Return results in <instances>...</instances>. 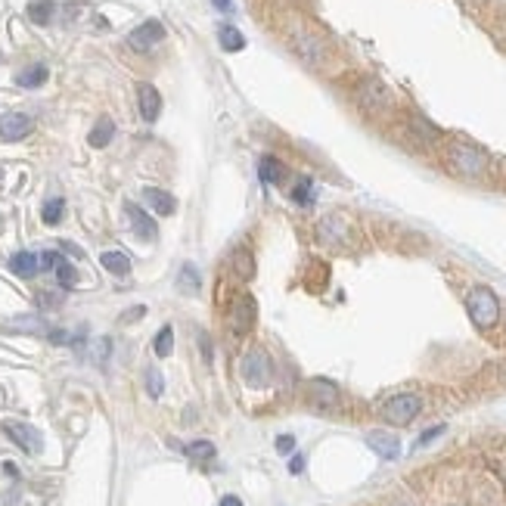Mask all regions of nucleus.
<instances>
[{"mask_svg": "<svg viewBox=\"0 0 506 506\" xmlns=\"http://www.w3.org/2000/svg\"><path fill=\"white\" fill-rule=\"evenodd\" d=\"M13 327H16V329H32V332H41V329H44V323H41V320H16Z\"/></svg>", "mask_w": 506, "mask_h": 506, "instance_id": "nucleus-39", "label": "nucleus"}, {"mask_svg": "<svg viewBox=\"0 0 506 506\" xmlns=\"http://www.w3.org/2000/svg\"><path fill=\"white\" fill-rule=\"evenodd\" d=\"M296 47H298V53L308 59V63H320V59H323V47L314 41V37H298Z\"/></svg>", "mask_w": 506, "mask_h": 506, "instance_id": "nucleus-25", "label": "nucleus"}, {"mask_svg": "<svg viewBox=\"0 0 506 506\" xmlns=\"http://www.w3.org/2000/svg\"><path fill=\"white\" fill-rule=\"evenodd\" d=\"M63 215H65V199H50L47 205H44V211H41L44 224H50V227L63 221Z\"/></svg>", "mask_w": 506, "mask_h": 506, "instance_id": "nucleus-27", "label": "nucleus"}, {"mask_svg": "<svg viewBox=\"0 0 506 506\" xmlns=\"http://www.w3.org/2000/svg\"><path fill=\"white\" fill-rule=\"evenodd\" d=\"M127 41H131L134 50H153L158 41H165V25L156 19H149V22H143L140 28H134Z\"/></svg>", "mask_w": 506, "mask_h": 506, "instance_id": "nucleus-8", "label": "nucleus"}, {"mask_svg": "<svg viewBox=\"0 0 506 506\" xmlns=\"http://www.w3.org/2000/svg\"><path fill=\"white\" fill-rule=\"evenodd\" d=\"M177 289L180 292H196V289H199V270H196L193 264H184V267H180Z\"/></svg>", "mask_w": 506, "mask_h": 506, "instance_id": "nucleus-24", "label": "nucleus"}, {"mask_svg": "<svg viewBox=\"0 0 506 506\" xmlns=\"http://www.w3.org/2000/svg\"><path fill=\"white\" fill-rule=\"evenodd\" d=\"M56 279H59V286H63V289H72V286L78 283V270H75L69 261H59L56 264Z\"/></svg>", "mask_w": 506, "mask_h": 506, "instance_id": "nucleus-28", "label": "nucleus"}, {"mask_svg": "<svg viewBox=\"0 0 506 506\" xmlns=\"http://www.w3.org/2000/svg\"><path fill=\"white\" fill-rule=\"evenodd\" d=\"M175 351V329L171 327H162L156 336V354L158 358H168V354Z\"/></svg>", "mask_w": 506, "mask_h": 506, "instance_id": "nucleus-26", "label": "nucleus"}, {"mask_svg": "<svg viewBox=\"0 0 506 506\" xmlns=\"http://www.w3.org/2000/svg\"><path fill=\"white\" fill-rule=\"evenodd\" d=\"M441 432H444V426H435V429H429V432H422V435H419V441H417V448H426V444H429V441H435V438L441 435Z\"/></svg>", "mask_w": 506, "mask_h": 506, "instance_id": "nucleus-36", "label": "nucleus"}, {"mask_svg": "<svg viewBox=\"0 0 506 506\" xmlns=\"http://www.w3.org/2000/svg\"><path fill=\"white\" fill-rule=\"evenodd\" d=\"M292 199L301 202V205H308V202H311V180L301 177L298 184H296V190H292Z\"/></svg>", "mask_w": 506, "mask_h": 506, "instance_id": "nucleus-31", "label": "nucleus"}, {"mask_svg": "<svg viewBox=\"0 0 506 506\" xmlns=\"http://www.w3.org/2000/svg\"><path fill=\"white\" fill-rule=\"evenodd\" d=\"M317 236H320L323 243H339V239L348 236V227H345V221L339 215H329V217H323V221H320Z\"/></svg>", "mask_w": 506, "mask_h": 506, "instance_id": "nucleus-14", "label": "nucleus"}, {"mask_svg": "<svg viewBox=\"0 0 506 506\" xmlns=\"http://www.w3.org/2000/svg\"><path fill=\"white\" fill-rule=\"evenodd\" d=\"M100 264L109 274H115V277H125V274H131V258H127L125 252H103L100 255Z\"/></svg>", "mask_w": 506, "mask_h": 506, "instance_id": "nucleus-18", "label": "nucleus"}, {"mask_svg": "<svg viewBox=\"0 0 506 506\" xmlns=\"http://www.w3.org/2000/svg\"><path fill=\"white\" fill-rule=\"evenodd\" d=\"M354 96H358L360 109L373 112V115H379V112H385L391 106L388 87H385L382 81H376V78H364V81H360L358 90H354Z\"/></svg>", "mask_w": 506, "mask_h": 506, "instance_id": "nucleus-4", "label": "nucleus"}, {"mask_svg": "<svg viewBox=\"0 0 506 506\" xmlns=\"http://www.w3.org/2000/svg\"><path fill=\"white\" fill-rule=\"evenodd\" d=\"M44 81H47V69H44V65H32V69H25V72L16 75V84L19 87H41Z\"/></svg>", "mask_w": 506, "mask_h": 506, "instance_id": "nucleus-23", "label": "nucleus"}, {"mask_svg": "<svg viewBox=\"0 0 506 506\" xmlns=\"http://www.w3.org/2000/svg\"><path fill=\"white\" fill-rule=\"evenodd\" d=\"M199 348H202V358H205V364H211V339L205 332H199Z\"/></svg>", "mask_w": 506, "mask_h": 506, "instance_id": "nucleus-37", "label": "nucleus"}, {"mask_svg": "<svg viewBox=\"0 0 506 506\" xmlns=\"http://www.w3.org/2000/svg\"><path fill=\"white\" fill-rule=\"evenodd\" d=\"M125 211H127V221H131L134 233H137L140 239H146V243H153V239L158 236V227H156V221H153V217H149L140 205H134V202H127Z\"/></svg>", "mask_w": 506, "mask_h": 506, "instance_id": "nucleus-10", "label": "nucleus"}, {"mask_svg": "<svg viewBox=\"0 0 506 506\" xmlns=\"http://www.w3.org/2000/svg\"><path fill=\"white\" fill-rule=\"evenodd\" d=\"M367 444L376 450L382 460H398L401 457V441H398V435H391V432H369L367 435Z\"/></svg>", "mask_w": 506, "mask_h": 506, "instance_id": "nucleus-12", "label": "nucleus"}, {"mask_svg": "<svg viewBox=\"0 0 506 506\" xmlns=\"http://www.w3.org/2000/svg\"><path fill=\"white\" fill-rule=\"evenodd\" d=\"M63 261L56 252H41L37 255V270H56V264Z\"/></svg>", "mask_w": 506, "mask_h": 506, "instance_id": "nucleus-33", "label": "nucleus"}, {"mask_svg": "<svg viewBox=\"0 0 506 506\" xmlns=\"http://www.w3.org/2000/svg\"><path fill=\"white\" fill-rule=\"evenodd\" d=\"M37 301H41V305H56V296H50V292H41V296H37Z\"/></svg>", "mask_w": 506, "mask_h": 506, "instance_id": "nucleus-43", "label": "nucleus"}, {"mask_svg": "<svg viewBox=\"0 0 506 506\" xmlns=\"http://www.w3.org/2000/svg\"><path fill=\"white\" fill-rule=\"evenodd\" d=\"M292 450H296V438H292V435H279V438H277V454L289 457Z\"/></svg>", "mask_w": 506, "mask_h": 506, "instance_id": "nucleus-34", "label": "nucleus"}, {"mask_svg": "<svg viewBox=\"0 0 506 506\" xmlns=\"http://www.w3.org/2000/svg\"><path fill=\"white\" fill-rule=\"evenodd\" d=\"M255 314H258V305H255V298L248 296V292L236 296V301H233V317H230L233 332H236V336H246V332L255 327Z\"/></svg>", "mask_w": 506, "mask_h": 506, "instance_id": "nucleus-6", "label": "nucleus"}, {"mask_svg": "<svg viewBox=\"0 0 506 506\" xmlns=\"http://www.w3.org/2000/svg\"><path fill=\"white\" fill-rule=\"evenodd\" d=\"M258 177L264 184H279V180H283V162H279L277 156H264L258 165Z\"/></svg>", "mask_w": 506, "mask_h": 506, "instance_id": "nucleus-21", "label": "nucleus"}, {"mask_svg": "<svg viewBox=\"0 0 506 506\" xmlns=\"http://www.w3.org/2000/svg\"><path fill=\"white\" fill-rule=\"evenodd\" d=\"M4 472H6V475H19V469H16L13 463H4Z\"/></svg>", "mask_w": 506, "mask_h": 506, "instance_id": "nucleus-45", "label": "nucleus"}, {"mask_svg": "<svg viewBox=\"0 0 506 506\" xmlns=\"http://www.w3.org/2000/svg\"><path fill=\"white\" fill-rule=\"evenodd\" d=\"M270 376H274V364H270L267 351L252 348L243 358V379L252 385V388H264V385L270 382Z\"/></svg>", "mask_w": 506, "mask_h": 506, "instance_id": "nucleus-5", "label": "nucleus"}, {"mask_svg": "<svg viewBox=\"0 0 506 506\" xmlns=\"http://www.w3.org/2000/svg\"><path fill=\"white\" fill-rule=\"evenodd\" d=\"M488 463H491V469H494V472H497V475H500V479L506 481V454H497V457H491Z\"/></svg>", "mask_w": 506, "mask_h": 506, "instance_id": "nucleus-35", "label": "nucleus"}, {"mask_svg": "<svg viewBox=\"0 0 506 506\" xmlns=\"http://www.w3.org/2000/svg\"><path fill=\"white\" fill-rule=\"evenodd\" d=\"M448 165H450V171H457V175H463V177H479L488 171V156L481 153L479 146H472V143L454 140L448 146Z\"/></svg>", "mask_w": 506, "mask_h": 506, "instance_id": "nucleus-1", "label": "nucleus"}, {"mask_svg": "<svg viewBox=\"0 0 506 506\" xmlns=\"http://www.w3.org/2000/svg\"><path fill=\"white\" fill-rule=\"evenodd\" d=\"M32 118L22 115V112H6V115H0V137L16 143V140H25L28 134H32Z\"/></svg>", "mask_w": 506, "mask_h": 506, "instance_id": "nucleus-7", "label": "nucleus"}, {"mask_svg": "<svg viewBox=\"0 0 506 506\" xmlns=\"http://www.w3.org/2000/svg\"><path fill=\"white\" fill-rule=\"evenodd\" d=\"M211 4H215L221 13H233V0H211Z\"/></svg>", "mask_w": 506, "mask_h": 506, "instance_id": "nucleus-42", "label": "nucleus"}, {"mask_svg": "<svg viewBox=\"0 0 506 506\" xmlns=\"http://www.w3.org/2000/svg\"><path fill=\"white\" fill-rule=\"evenodd\" d=\"M146 391H149V398H162V391H165V379L156 367L146 369Z\"/></svg>", "mask_w": 506, "mask_h": 506, "instance_id": "nucleus-30", "label": "nucleus"}, {"mask_svg": "<svg viewBox=\"0 0 506 506\" xmlns=\"http://www.w3.org/2000/svg\"><path fill=\"white\" fill-rule=\"evenodd\" d=\"M112 137H115V122H112V118H100V122L94 125V131H90L87 140H90V146L94 149H103Z\"/></svg>", "mask_w": 506, "mask_h": 506, "instance_id": "nucleus-19", "label": "nucleus"}, {"mask_svg": "<svg viewBox=\"0 0 506 506\" xmlns=\"http://www.w3.org/2000/svg\"><path fill=\"white\" fill-rule=\"evenodd\" d=\"M407 125H410V134H413V137L422 140V143H438V140H441V131H438V127L429 122V118L417 115V112L407 118Z\"/></svg>", "mask_w": 506, "mask_h": 506, "instance_id": "nucleus-16", "label": "nucleus"}, {"mask_svg": "<svg viewBox=\"0 0 506 506\" xmlns=\"http://www.w3.org/2000/svg\"><path fill=\"white\" fill-rule=\"evenodd\" d=\"M53 0H34L32 6H28V19L34 22V25H47V22L53 19Z\"/></svg>", "mask_w": 506, "mask_h": 506, "instance_id": "nucleus-22", "label": "nucleus"}, {"mask_svg": "<svg viewBox=\"0 0 506 506\" xmlns=\"http://www.w3.org/2000/svg\"><path fill=\"white\" fill-rule=\"evenodd\" d=\"M186 457L199 460V463H202V460H211V457H215V444H211V441H193L190 448H186Z\"/></svg>", "mask_w": 506, "mask_h": 506, "instance_id": "nucleus-29", "label": "nucleus"}, {"mask_svg": "<svg viewBox=\"0 0 506 506\" xmlns=\"http://www.w3.org/2000/svg\"><path fill=\"white\" fill-rule=\"evenodd\" d=\"M4 432L10 435L25 454H37V450H41V435H37L32 426H25V422H4Z\"/></svg>", "mask_w": 506, "mask_h": 506, "instance_id": "nucleus-9", "label": "nucleus"}, {"mask_svg": "<svg viewBox=\"0 0 506 506\" xmlns=\"http://www.w3.org/2000/svg\"><path fill=\"white\" fill-rule=\"evenodd\" d=\"M466 311H469L472 323L479 329H491L497 320H500V301L488 289V286H475L466 296Z\"/></svg>", "mask_w": 506, "mask_h": 506, "instance_id": "nucleus-2", "label": "nucleus"}, {"mask_svg": "<svg viewBox=\"0 0 506 506\" xmlns=\"http://www.w3.org/2000/svg\"><path fill=\"white\" fill-rule=\"evenodd\" d=\"M137 100H140V115L146 118V122H156L158 112H162V96H158V90L153 84H140Z\"/></svg>", "mask_w": 506, "mask_h": 506, "instance_id": "nucleus-13", "label": "nucleus"}, {"mask_svg": "<svg viewBox=\"0 0 506 506\" xmlns=\"http://www.w3.org/2000/svg\"><path fill=\"white\" fill-rule=\"evenodd\" d=\"M419 413H422V398L413 395V391L395 395L382 404V419L391 422V426H410Z\"/></svg>", "mask_w": 506, "mask_h": 506, "instance_id": "nucleus-3", "label": "nucleus"}, {"mask_svg": "<svg viewBox=\"0 0 506 506\" xmlns=\"http://www.w3.org/2000/svg\"><path fill=\"white\" fill-rule=\"evenodd\" d=\"M59 246H63V252H69L72 258H84V248H81V246H75V243H69V239H63Z\"/></svg>", "mask_w": 506, "mask_h": 506, "instance_id": "nucleus-38", "label": "nucleus"}, {"mask_svg": "<svg viewBox=\"0 0 506 506\" xmlns=\"http://www.w3.org/2000/svg\"><path fill=\"white\" fill-rule=\"evenodd\" d=\"M308 395H311L314 407H320V410H332L339 404V388L329 379H311L308 382Z\"/></svg>", "mask_w": 506, "mask_h": 506, "instance_id": "nucleus-11", "label": "nucleus"}, {"mask_svg": "<svg viewBox=\"0 0 506 506\" xmlns=\"http://www.w3.org/2000/svg\"><path fill=\"white\" fill-rule=\"evenodd\" d=\"M236 274H243V279H248V277L255 274V267H252V255H248L246 248H243V252H236Z\"/></svg>", "mask_w": 506, "mask_h": 506, "instance_id": "nucleus-32", "label": "nucleus"}, {"mask_svg": "<svg viewBox=\"0 0 506 506\" xmlns=\"http://www.w3.org/2000/svg\"><path fill=\"white\" fill-rule=\"evenodd\" d=\"M217 506H243V500H239V497H224Z\"/></svg>", "mask_w": 506, "mask_h": 506, "instance_id": "nucleus-44", "label": "nucleus"}, {"mask_svg": "<svg viewBox=\"0 0 506 506\" xmlns=\"http://www.w3.org/2000/svg\"><path fill=\"white\" fill-rule=\"evenodd\" d=\"M143 199L149 202V205L156 208V215H175L177 211V202H175V196L171 193H165V190H156V186H149V190H143Z\"/></svg>", "mask_w": 506, "mask_h": 506, "instance_id": "nucleus-15", "label": "nucleus"}, {"mask_svg": "<svg viewBox=\"0 0 506 506\" xmlns=\"http://www.w3.org/2000/svg\"><path fill=\"white\" fill-rule=\"evenodd\" d=\"M10 270L16 277H22V279H32L34 274H37V255H32V252H16L10 258Z\"/></svg>", "mask_w": 506, "mask_h": 506, "instance_id": "nucleus-17", "label": "nucleus"}, {"mask_svg": "<svg viewBox=\"0 0 506 506\" xmlns=\"http://www.w3.org/2000/svg\"><path fill=\"white\" fill-rule=\"evenodd\" d=\"M217 41H221V47L227 50V53H239L246 47V37L239 28H233V25H221L217 28Z\"/></svg>", "mask_w": 506, "mask_h": 506, "instance_id": "nucleus-20", "label": "nucleus"}, {"mask_svg": "<svg viewBox=\"0 0 506 506\" xmlns=\"http://www.w3.org/2000/svg\"><path fill=\"white\" fill-rule=\"evenodd\" d=\"M301 469H305V457L298 454V457H292V460H289V472H292V475H298Z\"/></svg>", "mask_w": 506, "mask_h": 506, "instance_id": "nucleus-40", "label": "nucleus"}, {"mask_svg": "<svg viewBox=\"0 0 506 506\" xmlns=\"http://www.w3.org/2000/svg\"><path fill=\"white\" fill-rule=\"evenodd\" d=\"M143 314H146V308H143V305H140V308H131V311L125 314V323H127V320H137V317H143Z\"/></svg>", "mask_w": 506, "mask_h": 506, "instance_id": "nucleus-41", "label": "nucleus"}]
</instances>
